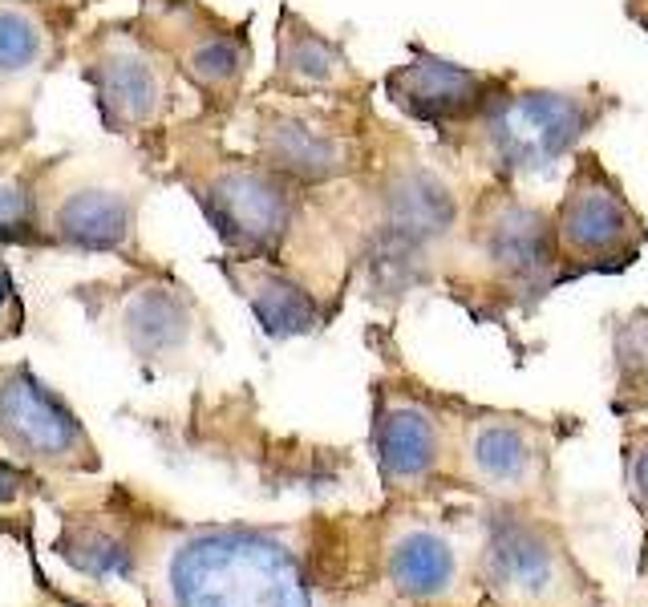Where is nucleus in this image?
Here are the masks:
<instances>
[{
    "mask_svg": "<svg viewBox=\"0 0 648 607\" xmlns=\"http://www.w3.org/2000/svg\"><path fill=\"white\" fill-rule=\"evenodd\" d=\"M166 579L175 607H312L292 555L271 538L239 531L187 538Z\"/></svg>",
    "mask_w": 648,
    "mask_h": 607,
    "instance_id": "4",
    "label": "nucleus"
},
{
    "mask_svg": "<svg viewBox=\"0 0 648 607\" xmlns=\"http://www.w3.org/2000/svg\"><path fill=\"white\" fill-rule=\"evenodd\" d=\"M559 232L576 251H613L628 232V210L608 187H576L564 203Z\"/></svg>",
    "mask_w": 648,
    "mask_h": 607,
    "instance_id": "16",
    "label": "nucleus"
},
{
    "mask_svg": "<svg viewBox=\"0 0 648 607\" xmlns=\"http://www.w3.org/2000/svg\"><path fill=\"white\" fill-rule=\"evenodd\" d=\"M0 438L12 454L58 470H94V442L73 409L33 377L29 364L0 369Z\"/></svg>",
    "mask_w": 648,
    "mask_h": 607,
    "instance_id": "8",
    "label": "nucleus"
},
{
    "mask_svg": "<svg viewBox=\"0 0 648 607\" xmlns=\"http://www.w3.org/2000/svg\"><path fill=\"white\" fill-rule=\"evenodd\" d=\"M130 21L175 65L183 85L203 97L207 117H227L244 102L251 73V21H224L203 0H138V17Z\"/></svg>",
    "mask_w": 648,
    "mask_h": 607,
    "instance_id": "5",
    "label": "nucleus"
},
{
    "mask_svg": "<svg viewBox=\"0 0 648 607\" xmlns=\"http://www.w3.org/2000/svg\"><path fill=\"white\" fill-rule=\"evenodd\" d=\"M628 482H632V494H637V503L648 511V442L637 445V450L628 454Z\"/></svg>",
    "mask_w": 648,
    "mask_h": 607,
    "instance_id": "24",
    "label": "nucleus"
},
{
    "mask_svg": "<svg viewBox=\"0 0 648 607\" xmlns=\"http://www.w3.org/2000/svg\"><path fill=\"white\" fill-rule=\"evenodd\" d=\"M491 563H495L498 587H511L518 596H547L552 591L555 579L552 547L531 535V531H518V526L498 531L495 547H491Z\"/></svg>",
    "mask_w": 648,
    "mask_h": 607,
    "instance_id": "18",
    "label": "nucleus"
},
{
    "mask_svg": "<svg viewBox=\"0 0 648 607\" xmlns=\"http://www.w3.org/2000/svg\"><path fill=\"white\" fill-rule=\"evenodd\" d=\"M41 163H29L12 175H0V244L4 247H45L41 223H37V178Z\"/></svg>",
    "mask_w": 648,
    "mask_h": 607,
    "instance_id": "20",
    "label": "nucleus"
},
{
    "mask_svg": "<svg viewBox=\"0 0 648 607\" xmlns=\"http://www.w3.org/2000/svg\"><path fill=\"white\" fill-rule=\"evenodd\" d=\"M24 328V304L21 292H17V280H12L9 264L0 259V340L21 337Z\"/></svg>",
    "mask_w": 648,
    "mask_h": 607,
    "instance_id": "23",
    "label": "nucleus"
},
{
    "mask_svg": "<svg viewBox=\"0 0 648 607\" xmlns=\"http://www.w3.org/2000/svg\"><path fill=\"white\" fill-rule=\"evenodd\" d=\"M248 154L292 187H325L357 171V142L344 114L317 97L259 94L248 105Z\"/></svg>",
    "mask_w": 648,
    "mask_h": 607,
    "instance_id": "6",
    "label": "nucleus"
},
{
    "mask_svg": "<svg viewBox=\"0 0 648 607\" xmlns=\"http://www.w3.org/2000/svg\"><path fill=\"white\" fill-rule=\"evenodd\" d=\"M78 70L94 90L102 130L151 146V158H158L183 102L175 65L134 29V21H106L82 33Z\"/></svg>",
    "mask_w": 648,
    "mask_h": 607,
    "instance_id": "2",
    "label": "nucleus"
},
{
    "mask_svg": "<svg viewBox=\"0 0 648 607\" xmlns=\"http://www.w3.org/2000/svg\"><path fill=\"white\" fill-rule=\"evenodd\" d=\"M166 142H175L171 175L199 203L207 227L224 244V256L284 264L305 215V191L256 163L248 151L224 146L207 130H171Z\"/></svg>",
    "mask_w": 648,
    "mask_h": 607,
    "instance_id": "1",
    "label": "nucleus"
},
{
    "mask_svg": "<svg viewBox=\"0 0 648 607\" xmlns=\"http://www.w3.org/2000/svg\"><path fill=\"white\" fill-rule=\"evenodd\" d=\"M381 207H385V235L401 247L446 235L459 215L450 187L422 166H405L398 175H389L385 191H381Z\"/></svg>",
    "mask_w": 648,
    "mask_h": 607,
    "instance_id": "14",
    "label": "nucleus"
},
{
    "mask_svg": "<svg viewBox=\"0 0 648 607\" xmlns=\"http://www.w3.org/2000/svg\"><path fill=\"white\" fill-rule=\"evenodd\" d=\"M486 85L491 82L483 73L418 53L410 65H398L389 73L385 94L398 110H405L418 122L442 126V122H454V117H466L471 110H479L486 97Z\"/></svg>",
    "mask_w": 648,
    "mask_h": 607,
    "instance_id": "13",
    "label": "nucleus"
},
{
    "mask_svg": "<svg viewBox=\"0 0 648 607\" xmlns=\"http://www.w3.org/2000/svg\"><path fill=\"white\" fill-rule=\"evenodd\" d=\"M584 110L567 94H523L511 97L491 117V142L503 163L547 166L576 142Z\"/></svg>",
    "mask_w": 648,
    "mask_h": 607,
    "instance_id": "11",
    "label": "nucleus"
},
{
    "mask_svg": "<svg viewBox=\"0 0 648 607\" xmlns=\"http://www.w3.org/2000/svg\"><path fill=\"white\" fill-rule=\"evenodd\" d=\"M24 486H29V474H24L21 466H12V462L0 457V503H12Z\"/></svg>",
    "mask_w": 648,
    "mask_h": 607,
    "instance_id": "25",
    "label": "nucleus"
},
{
    "mask_svg": "<svg viewBox=\"0 0 648 607\" xmlns=\"http://www.w3.org/2000/svg\"><path fill=\"white\" fill-rule=\"evenodd\" d=\"M78 4L61 0H0V102L33 105L49 70L65 58Z\"/></svg>",
    "mask_w": 648,
    "mask_h": 607,
    "instance_id": "9",
    "label": "nucleus"
},
{
    "mask_svg": "<svg viewBox=\"0 0 648 607\" xmlns=\"http://www.w3.org/2000/svg\"><path fill=\"white\" fill-rule=\"evenodd\" d=\"M142 183L119 163L45 158L37 178V223L45 247L119 256L134 268H151L138 239Z\"/></svg>",
    "mask_w": 648,
    "mask_h": 607,
    "instance_id": "3",
    "label": "nucleus"
},
{
    "mask_svg": "<svg viewBox=\"0 0 648 607\" xmlns=\"http://www.w3.org/2000/svg\"><path fill=\"white\" fill-rule=\"evenodd\" d=\"M486 247L503 268L518 271V276H535L552 259V232H547V219L539 210L511 207L491 223Z\"/></svg>",
    "mask_w": 648,
    "mask_h": 607,
    "instance_id": "19",
    "label": "nucleus"
},
{
    "mask_svg": "<svg viewBox=\"0 0 648 607\" xmlns=\"http://www.w3.org/2000/svg\"><path fill=\"white\" fill-rule=\"evenodd\" d=\"M78 300L90 304L94 316H106L134 357H183L203 332V308L187 284L166 271L138 268L119 284H90L78 288Z\"/></svg>",
    "mask_w": 648,
    "mask_h": 607,
    "instance_id": "7",
    "label": "nucleus"
},
{
    "mask_svg": "<svg viewBox=\"0 0 648 607\" xmlns=\"http://www.w3.org/2000/svg\"><path fill=\"white\" fill-rule=\"evenodd\" d=\"M227 284L236 288V296L251 308L259 328L276 340L308 337L325 325L320 300L308 292L305 284L292 280V271H284V264H268V259H239V256H219L215 259Z\"/></svg>",
    "mask_w": 648,
    "mask_h": 607,
    "instance_id": "12",
    "label": "nucleus"
},
{
    "mask_svg": "<svg viewBox=\"0 0 648 607\" xmlns=\"http://www.w3.org/2000/svg\"><path fill=\"white\" fill-rule=\"evenodd\" d=\"M353 82V65L341 41L325 37L292 4H280L276 17V70L264 94L288 97H341Z\"/></svg>",
    "mask_w": 648,
    "mask_h": 607,
    "instance_id": "10",
    "label": "nucleus"
},
{
    "mask_svg": "<svg viewBox=\"0 0 648 607\" xmlns=\"http://www.w3.org/2000/svg\"><path fill=\"white\" fill-rule=\"evenodd\" d=\"M373 445H378V462L385 482H418L425 479L438 462V421L422 405L398 401V405L381 409L378 425H373Z\"/></svg>",
    "mask_w": 648,
    "mask_h": 607,
    "instance_id": "15",
    "label": "nucleus"
},
{
    "mask_svg": "<svg viewBox=\"0 0 648 607\" xmlns=\"http://www.w3.org/2000/svg\"><path fill=\"white\" fill-rule=\"evenodd\" d=\"M616 364H620V381L628 393H640V401H648V320H632L620 328L616 337Z\"/></svg>",
    "mask_w": 648,
    "mask_h": 607,
    "instance_id": "22",
    "label": "nucleus"
},
{
    "mask_svg": "<svg viewBox=\"0 0 648 607\" xmlns=\"http://www.w3.org/2000/svg\"><path fill=\"white\" fill-rule=\"evenodd\" d=\"M389 575L401 596L434 599L454 584V551L430 531H410L389 551Z\"/></svg>",
    "mask_w": 648,
    "mask_h": 607,
    "instance_id": "17",
    "label": "nucleus"
},
{
    "mask_svg": "<svg viewBox=\"0 0 648 607\" xmlns=\"http://www.w3.org/2000/svg\"><path fill=\"white\" fill-rule=\"evenodd\" d=\"M471 457L474 470L495 486H518L527 479L531 462H535L527 438L515 425H479L471 442Z\"/></svg>",
    "mask_w": 648,
    "mask_h": 607,
    "instance_id": "21",
    "label": "nucleus"
}]
</instances>
